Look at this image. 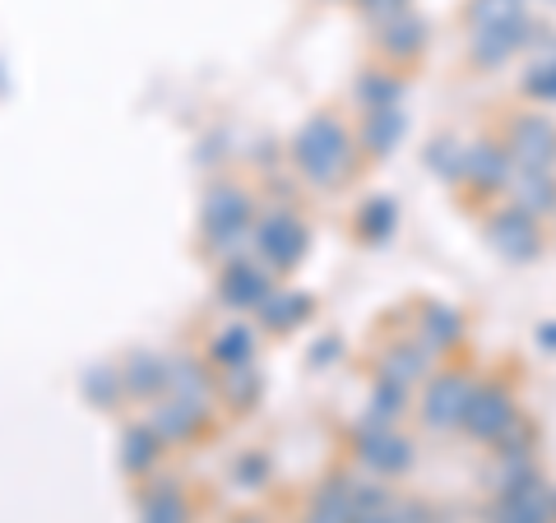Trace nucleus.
<instances>
[{"mask_svg": "<svg viewBox=\"0 0 556 523\" xmlns=\"http://www.w3.org/2000/svg\"><path fill=\"white\" fill-rule=\"evenodd\" d=\"M343 149H348L343 130H339L329 116H320V120H316V130L306 135V149H302V158H306V167H311V177H316V181H329V177H334L339 163H343Z\"/></svg>", "mask_w": 556, "mask_h": 523, "instance_id": "nucleus-1", "label": "nucleus"}, {"mask_svg": "<svg viewBox=\"0 0 556 523\" xmlns=\"http://www.w3.org/2000/svg\"><path fill=\"white\" fill-rule=\"evenodd\" d=\"M468 408V385L459 375H445L431 385V422L445 426V422H455V417H464Z\"/></svg>", "mask_w": 556, "mask_h": 523, "instance_id": "nucleus-2", "label": "nucleus"}, {"mask_svg": "<svg viewBox=\"0 0 556 523\" xmlns=\"http://www.w3.org/2000/svg\"><path fill=\"white\" fill-rule=\"evenodd\" d=\"M525 153L529 163H538V158H552V130L547 126H529V135H525Z\"/></svg>", "mask_w": 556, "mask_h": 523, "instance_id": "nucleus-3", "label": "nucleus"}, {"mask_svg": "<svg viewBox=\"0 0 556 523\" xmlns=\"http://www.w3.org/2000/svg\"><path fill=\"white\" fill-rule=\"evenodd\" d=\"M353 523H394L390 514H353Z\"/></svg>", "mask_w": 556, "mask_h": 523, "instance_id": "nucleus-4", "label": "nucleus"}]
</instances>
